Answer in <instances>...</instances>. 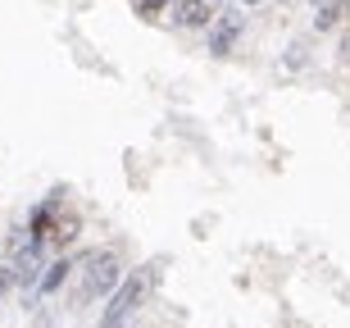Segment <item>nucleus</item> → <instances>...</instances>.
<instances>
[{"mask_svg": "<svg viewBox=\"0 0 350 328\" xmlns=\"http://www.w3.org/2000/svg\"><path fill=\"white\" fill-rule=\"evenodd\" d=\"M159 269H164V260H150V264H142L137 274H128V278H118V288L109 292V310L100 315V328H109V324H123V319H132L137 310H142L146 301H150V292L159 288Z\"/></svg>", "mask_w": 350, "mask_h": 328, "instance_id": "nucleus-1", "label": "nucleus"}, {"mask_svg": "<svg viewBox=\"0 0 350 328\" xmlns=\"http://www.w3.org/2000/svg\"><path fill=\"white\" fill-rule=\"evenodd\" d=\"M78 305H91L100 301V297H109V292L118 288V278H123V264H118V251H91V255H82L78 260Z\"/></svg>", "mask_w": 350, "mask_h": 328, "instance_id": "nucleus-2", "label": "nucleus"}, {"mask_svg": "<svg viewBox=\"0 0 350 328\" xmlns=\"http://www.w3.org/2000/svg\"><path fill=\"white\" fill-rule=\"evenodd\" d=\"M209 32H205V46H209V55H232V46L241 41V32H246V14L237 10V5H219V10L209 14Z\"/></svg>", "mask_w": 350, "mask_h": 328, "instance_id": "nucleus-3", "label": "nucleus"}, {"mask_svg": "<svg viewBox=\"0 0 350 328\" xmlns=\"http://www.w3.org/2000/svg\"><path fill=\"white\" fill-rule=\"evenodd\" d=\"M219 0H169V23L173 27H205Z\"/></svg>", "mask_w": 350, "mask_h": 328, "instance_id": "nucleus-4", "label": "nucleus"}, {"mask_svg": "<svg viewBox=\"0 0 350 328\" xmlns=\"http://www.w3.org/2000/svg\"><path fill=\"white\" fill-rule=\"evenodd\" d=\"M314 10H319L314 14V27H319V32H332V27L350 14V0H319Z\"/></svg>", "mask_w": 350, "mask_h": 328, "instance_id": "nucleus-5", "label": "nucleus"}, {"mask_svg": "<svg viewBox=\"0 0 350 328\" xmlns=\"http://www.w3.org/2000/svg\"><path fill=\"white\" fill-rule=\"evenodd\" d=\"M73 264H78V260H55L51 269H41V278H37V292H41V297H55V292L64 288V278L73 274Z\"/></svg>", "mask_w": 350, "mask_h": 328, "instance_id": "nucleus-6", "label": "nucleus"}, {"mask_svg": "<svg viewBox=\"0 0 350 328\" xmlns=\"http://www.w3.org/2000/svg\"><path fill=\"white\" fill-rule=\"evenodd\" d=\"M164 10H169V0H142V5H137L142 18H155V14H164Z\"/></svg>", "mask_w": 350, "mask_h": 328, "instance_id": "nucleus-7", "label": "nucleus"}, {"mask_svg": "<svg viewBox=\"0 0 350 328\" xmlns=\"http://www.w3.org/2000/svg\"><path fill=\"white\" fill-rule=\"evenodd\" d=\"M14 288V278H10V264H0V297Z\"/></svg>", "mask_w": 350, "mask_h": 328, "instance_id": "nucleus-8", "label": "nucleus"}, {"mask_svg": "<svg viewBox=\"0 0 350 328\" xmlns=\"http://www.w3.org/2000/svg\"><path fill=\"white\" fill-rule=\"evenodd\" d=\"M232 5H255V0H232Z\"/></svg>", "mask_w": 350, "mask_h": 328, "instance_id": "nucleus-9", "label": "nucleus"}, {"mask_svg": "<svg viewBox=\"0 0 350 328\" xmlns=\"http://www.w3.org/2000/svg\"><path fill=\"white\" fill-rule=\"evenodd\" d=\"M314 5H319V0H314Z\"/></svg>", "mask_w": 350, "mask_h": 328, "instance_id": "nucleus-10", "label": "nucleus"}]
</instances>
